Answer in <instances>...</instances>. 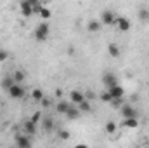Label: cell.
I'll use <instances>...</instances> for the list:
<instances>
[{
    "label": "cell",
    "mask_w": 149,
    "mask_h": 148,
    "mask_svg": "<svg viewBox=\"0 0 149 148\" xmlns=\"http://www.w3.org/2000/svg\"><path fill=\"white\" fill-rule=\"evenodd\" d=\"M50 35V26H49V23H40L37 28H35V33H33V37L37 42H45L47 38Z\"/></svg>",
    "instance_id": "cell-1"
},
{
    "label": "cell",
    "mask_w": 149,
    "mask_h": 148,
    "mask_svg": "<svg viewBox=\"0 0 149 148\" xmlns=\"http://www.w3.org/2000/svg\"><path fill=\"white\" fill-rule=\"evenodd\" d=\"M101 23L102 25H106V26H111V25H114V19H116V14L113 12V11H109V9H104L102 12H101Z\"/></svg>",
    "instance_id": "cell-2"
},
{
    "label": "cell",
    "mask_w": 149,
    "mask_h": 148,
    "mask_svg": "<svg viewBox=\"0 0 149 148\" xmlns=\"http://www.w3.org/2000/svg\"><path fill=\"white\" fill-rule=\"evenodd\" d=\"M7 92H9V96H10V98H14V99H21V98H24V94H26L24 87H23V85H19L17 82H16V84L7 91Z\"/></svg>",
    "instance_id": "cell-3"
},
{
    "label": "cell",
    "mask_w": 149,
    "mask_h": 148,
    "mask_svg": "<svg viewBox=\"0 0 149 148\" xmlns=\"http://www.w3.org/2000/svg\"><path fill=\"white\" fill-rule=\"evenodd\" d=\"M114 25L118 26V30H120V32H128V30L132 28V23H130L127 18H123V16H116Z\"/></svg>",
    "instance_id": "cell-4"
},
{
    "label": "cell",
    "mask_w": 149,
    "mask_h": 148,
    "mask_svg": "<svg viewBox=\"0 0 149 148\" xmlns=\"http://www.w3.org/2000/svg\"><path fill=\"white\" fill-rule=\"evenodd\" d=\"M14 143L19 148H30L31 147V140L28 138V134H17L14 138Z\"/></svg>",
    "instance_id": "cell-5"
},
{
    "label": "cell",
    "mask_w": 149,
    "mask_h": 148,
    "mask_svg": "<svg viewBox=\"0 0 149 148\" xmlns=\"http://www.w3.org/2000/svg\"><path fill=\"white\" fill-rule=\"evenodd\" d=\"M102 84L109 89L113 85H116L118 84V80H116V75L113 73V72H106V73L102 75Z\"/></svg>",
    "instance_id": "cell-6"
},
{
    "label": "cell",
    "mask_w": 149,
    "mask_h": 148,
    "mask_svg": "<svg viewBox=\"0 0 149 148\" xmlns=\"http://www.w3.org/2000/svg\"><path fill=\"white\" fill-rule=\"evenodd\" d=\"M19 9H21V14H23L24 18H30V16H33V5H31L28 0H21V5H19Z\"/></svg>",
    "instance_id": "cell-7"
},
{
    "label": "cell",
    "mask_w": 149,
    "mask_h": 148,
    "mask_svg": "<svg viewBox=\"0 0 149 148\" xmlns=\"http://www.w3.org/2000/svg\"><path fill=\"white\" fill-rule=\"evenodd\" d=\"M120 111L123 115V118H130V117H137V111L132 105H121L120 106Z\"/></svg>",
    "instance_id": "cell-8"
},
{
    "label": "cell",
    "mask_w": 149,
    "mask_h": 148,
    "mask_svg": "<svg viewBox=\"0 0 149 148\" xmlns=\"http://www.w3.org/2000/svg\"><path fill=\"white\" fill-rule=\"evenodd\" d=\"M101 26H102L101 19H90V21L87 23V30H88L90 33H95V32H99V30H101Z\"/></svg>",
    "instance_id": "cell-9"
},
{
    "label": "cell",
    "mask_w": 149,
    "mask_h": 148,
    "mask_svg": "<svg viewBox=\"0 0 149 148\" xmlns=\"http://www.w3.org/2000/svg\"><path fill=\"white\" fill-rule=\"evenodd\" d=\"M23 129H24V132H26L28 136L37 134V122H33V120H26L24 125H23Z\"/></svg>",
    "instance_id": "cell-10"
},
{
    "label": "cell",
    "mask_w": 149,
    "mask_h": 148,
    "mask_svg": "<svg viewBox=\"0 0 149 148\" xmlns=\"http://www.w3.org/2000/svg\"><path fill=\"white\" fill-rule=\"evenodd\" d=\"M109 91V94H111V98H123V94H125V89L120 85V84H116V85H113L108 89Z\"/></svg>",
    "instance_id": "cell-11"
},
{
    "label": "cell",
    "mask_w": 149,
    "mask_h": 148,
    "mask_svg": "<svg viewBox=\"0 0 149 148\" xmlns=\"http://www.w3.org/2000/svg\"><path fill=\"white\" fill-rule=\"evenodd\" d=\"M70 98H71V103H73V105H80V103L85 99V94H83L81 91H71Z\"/></svg>",
    "instance_id": "cell-12"
},
{
    "label": "cell",
    "mask_w": 149,
    "mask_h": 148,
    "mask_svg": "<svg viewBox=\"0 0 149 148\" xmlns=\"http://www.w3.org/2000/svg\"><path fill=\"white\" fill-rule=\"evenodd\" d=\"M64 115H66L68 118H71V120H73V118H78V117L81 115V111H80V108H78L76 105H71V106L68 108V111H66Z\"/></svg>",
    "instance_id": "cell-13"
},
{
    "label": "cell",
    "mask_w": 149,
    "mask_h": 148,
    "mask_svg": "<svg viewBox=\"0 0 149 148\" xmlns=\"http://www.w3.org/2000/svg\"><path fill=\"white\" fill-rule=\"evenodd\" d=\"M71 105H73V103H70V101H64V99H61V101H59V103L56 105V110H57V113H63V115H64V113L68 111V108H70Z\"/></svg>",
    "instance_id": "cell-14"
},
{
    "label": "cell",
    "mask_w": 149,
    "mask_h": 148,
    "mask_svg": "<svg viewBox=\"0 0 149 148\" xmlns=\"http://www.w3.org/2000/svg\"><path fill=\"white\" fill-rule=\"evenodd\" d=\"M137 18H139V21H141V23H149V9H146V7L139 9Z\"/></svg>",
    "instance_id": "cell-15"
},
{
    "label": "cell",
    "mask_w": 149,
    "mask_h": 148,
    "mask_svg": "<svg viewBox=\"0 0 149 148\" xmlns=\"http://www.w3.org/2000/svg\"><path fill=\"white\" fill-rule=\"evenodd\" d=\"M42 124H43V129H45L47 132H50V131L54 129V118H52V117H43V118H42Z\"/></svg>",
    "instance_id": "cell-16"
},
{
    "label": "cell",
    "mask_w": 149,
    "mask_h": 148,
    "mask_svg": "<svg viewBox=\"0 0 149 148\" xmlns=\"http://www.w3.org/2000/svg\"><path fill=\"white\" fill-rule=\"evenodd\" d=\"M14 84H16V82H14V78H12V77H3V78H2V82H0L2 89H5V91H9Z\"/></svg>",
    "instance_id": "cell-17"
},
{
    "label": "cell",
    "mask_w": 149,
    "mask_h": 148,
    "mask_svg": "<svg viewBox=\"0 0 149 148\" xmlns=\"http://www.w3.org/2000/svg\"><path fill=\"white\" fill-rule=\"evenodd\" d=\"M123 125H125V127H128V129H135V127L139 125V122H137V117H130V118H125Z\"/></svg>",
    "instance_id": "cell-18"
},
{
    "label": "cell",
    "mask_w": 149,
    "mask_h": 148,
    "mask_svg": "<svg viewBox=\"0 0 149 148\" xmlns=\"http://www.w3.org/2000/svg\"><path fill=\"white\" fill-rule=\"evenodd\" d=\"M108 52H109L111 58H118V56H120V47H118L116 44H109V45H108Z\"/></svg>",
    "instance_id": "cell-19"
},
{
    "label": "cell",
    "mask_w": 149,
    "mask_h": 148,
    "mask_svg": "<svg viewBox=\"0 0 149 148\" xmlns=\"http://www.w3.org/2000/svg\"><path fill=\"white\" fill-rule=\"evenodd\" d=\"M12 78H14V82L21 84V82L26 78V75H24V72H23V70H16V72H14V75H12Z\"/></svg>",
    "instance_id": "cell-20"
},
{
    "label": "cell",
    "mask_w": 149,
    "mask_h": 148,
    "mask_svg": "<svg viewBox=\"0 0 149 148\" xmlns=\"http://www.w3.org/2000/svg\"><path fill=\"white\" fill-rule=\"evenodd\" d=\"M104 129H106L108 134H114V132H116V122H114V120H108Z\"/></svg>",
    "instance_id": "cell-21"
},
{
    "label": "cell",
    "mask_w": 149,
    "mask_h": 148,
    "mask_svg": "<svg viewBox=\"0 0 149 148\" xmlns=\"http://www.w3.org/2000/svg\"><path fill=\"white\" fill-rule=\"evenodd\" d=\"M38 16H40V18H42L43 21H49L52 14H50V9H47V7H42V11L38 12Z\"/></svg>",
    "instance_id": "cell-22"
},
{
    "label": "cell",
    "mask_w": 149,
    "mask_h": 148,
    "mask_svg": "<svg viewBox=\"0 0 149 148\" xmlns=\"http://www.w3.org/2000/svg\"><path fill=\"white\" fill-rule=\"evenodd\" d=\"M76 106L80 108V111H90V103H88V99H87V98H85L80 105H76Z\"/></svg>",
    "instance_id": "cell-23"
},
{
    "label": "cell",
    "mask_w": 149,
    "mask_h": 148,
    "mask_svg": "<svg viewBox=\"0 0 149 148\" xmlns=\"http://www.w3.org/2000/svg\"><path fill=\"white\" fill-rule=\"evenodd\" d=\"M109 105H111L113 108H120L123 105V98H113L111 101H109Z\"/></svg>",
    "instance_id": "cell-24"
},
{
    "label": "cell",
    "mask_w": 149,
    "mask_h": 148,
    "mask_svg": "<svg viewBox=\"0 0 149 148\" xmlns=\"http://www.w3.org/2000/svg\"><path fill=\"white\" fill-rule=\"evenodd\" d=\"M31 94H33V99H37V101H40V99L43 98V91H42V89H33Z\"/></svg>",
    "instance_id": "cell-25"
},
{
    "label": "cell",
    "mask_w": 149,
    "mask_h": 148,
    "mask_svg": "<svg viewBox=\"0 0 149 148\" xmlns=\"http://www.w3.org/2000/svg\"><path fill=\"white\" fill-rule=\"evenodd\" d=\"M7 58H9V52H7L5 49H0V63L7 61Z\"/></svg>",
    "instance_id": "cell-26"
},
{
    "label": "cell",
    "mask_w": 149,
    "mask_h": 148,
    "mask_svg": "<svg viewBox=\"0 0 149 148\" xmlns=\"http://www.w3.org/2000/svg\"><path fill=\"white\" fill-rule=\"evenodd\" d=\"M101 99L104 101V103H109L113 98H111V94H109V91H106V92H102V96H101Z\"/></svg>",
    "instance_id": "cell-27"
},
{
    "label": "cell",
    "mask_w": 149,
    "mask_h": 148,
    "mask_svg": "<svg viewBox=\"0 0 149 148\" xmlns=\"http://www.w3.org/2000/svg\"><path fill=\"white\" fill-rule=\"evenodd\" d=\"M40 118H42V111H35V113L31 115L30 120H33V122H40Z\"/></svg>",
    "instance_id": "cell-28"
},
{
    "label": "cell",
    "mask_w": 149,
    "mask_h": 148,
    "mask_svg": "<svg viewBox=\"0 0 149 148\" xmlns=\"http://www.w3.org/2000/svg\"><path fill=\"white\" fill-rule=\"evenodd\" d=\"M59 138H63V140H70V132H68V131H59Z\"/></svg>",
    "instance_id": "cell-29"
},
{
    "label": "cell",
    "mask_w": 149,
    "mask_h": 148,
    "mask_svg": "<svg viewBox=\"0 0 149 148\" xmlns=\"http://www.w3.org/2000/svg\"><path fill=\"white\" fill-rule=\"evenodd\" d=\"M40 101H42V105H43V106H49V105H52V101H50L49 98H42Z\"/></svg>",
    "instance_id": "cell-30"
},
{
    "label": "cell",
    "mask_w": 149,
    "mask_h": 148,
    "mask_svg": "<svg viewBox=\"0 0 149 148\" xmlns=\"http://www.w3.org/2000/svg\"><path fill=\"white\" fill-rule=\"evenodd\" d=\"M56 96H57V98H61V96H63V91H61V89H57V91H56Z\"/></svg>",
    "instance_id": "cell-31"
},
{
    "label": "cell",
    "mask_w": 149,
    "mask_h": 148,
    "mask_svg": "<svg viewBox=\"0 0 149 148\" xmlns=\"http://www.w3.org/2000/svg\"><path fill=\"white\" fill-rule=\"evenodd\" d=\"M28 2H30L31 5H37V4H40V0H28Z\"/></svg>",
    "instance_id": "cell-32"
}]
</instances>
